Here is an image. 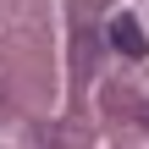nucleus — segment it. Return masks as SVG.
Returning a JSON list of instances; mask_svg holds the SVG:
<instances>
[{
  "label": "nucleus",
  "mask_w": 149,
  "mask_h": 149,
  "mask_svg": "<svg viewBox=\"0 0 149 149\" xmlns=\"http://www.w3.org/2000/svg\"><path fill=\"white\" fill-rule=\"evenodd\" d=\"M111 44H116L122 55H144V50H149V44H144V33H138V22H133V17H116V22H111Z\"/></svg>",
  "instance_id": "1"
}]
</instances>
